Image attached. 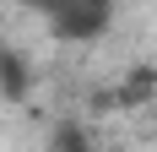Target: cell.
<instances>
[{"label": "cell", "mask_w": 157, "mask_h": 152, "mask_svg": "<svg viewBox=\"0 0 157 152\" xmlns=\"http://www.w3.org/2000/svg\"><path fill=\"white\" fill-rule=\"evenodd\" d=\"M54 152H87L81 125H60V130H54Z\"/></svg>", "instance_id": "277c9868"}, {"label": "cell", "mask_w": 157, "mask_h": 152, "mask_svg": "<svg viewBox=\"0 0 157 152\" xmlns=\"http://www.w3.org/2000/svg\"><path fill=\"white\" fill-rule=\"evenodd\" d=\"M27 87H33V76H27V60L16 54V49H0V92L6 98H27Z\"/></svg>", "instance_id": "3957f363"}, {"label": "cell", "mask_w": 157, "mask_h": 152, "mask_svg": "<svg viewBox=\"0 0 157 152\" xmlns=\"http://www.w3.org/2000/svg\"><path fill=\"white\" fill-rule=\"evenodd\" d=\"M22 6H33V11L44 16L54 38L87 44V38H98V33L114 22V6H119V0H22Z\"/></svg>", "instance_id": "6da1fadb"}, {"label": "cell", "mask_w": 157, "mask_h": 152, "mask_svg": "<svg viewBox=\"0 0 157 152\" xmlns=\"http://www.w3.org/2000/svg\"><path fill=\"white\" fill-rule=\"evenodd\" d=\"M146 98H157V71L152 65H136L119 87L98 92V109H130V103H146Z\"/></svg>", "instance_id": "7a4b0ae2"}]
</instances>
